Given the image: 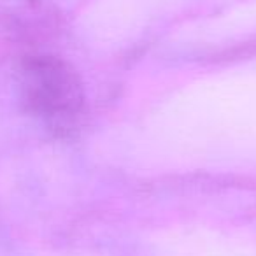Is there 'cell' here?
<instances>
[{
    "label": "cell",
    "mask_w": 256,
    "mask_h": 256,
    "mask_svg": "<svg viewBox=\"0 0 256 256\" xmlns=\"http://www.w3.org/2000/svg\"><path fill=\"white\" fill-rule=\"evenodd\" d=\"M22 109L54 137H68L81 126L86 95L78 70L53 54L25 56L18 68Z\"/></svg>",
    "instance_id": "cell-1"
}]
</instances>
